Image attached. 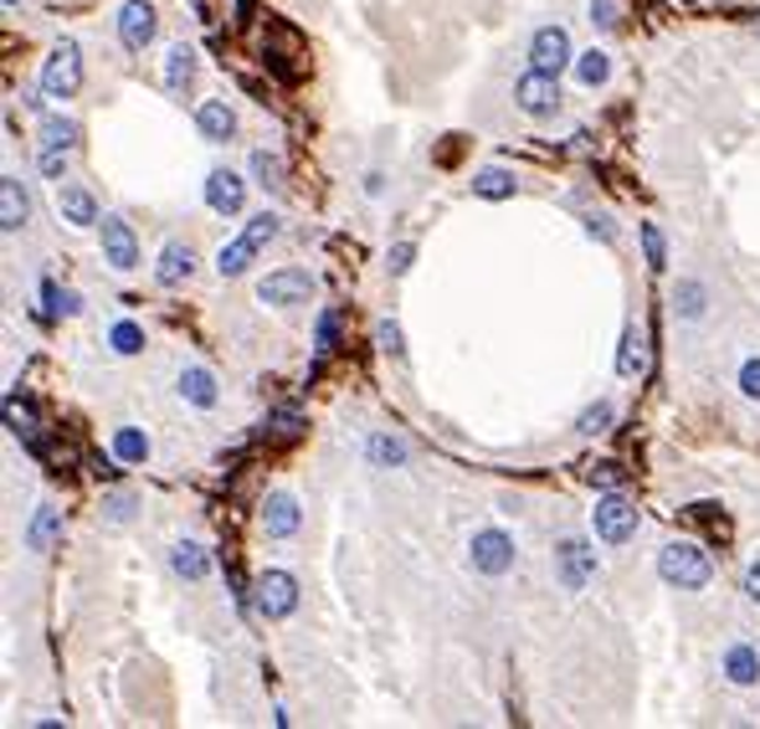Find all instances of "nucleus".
Instances as JSON below:
<instances>
[{"label": "nucleus", "mask_w": 760, "mask_h": 729, "mask_svg": "<svg viewBox=\"0 0 760 729\" xmlns=\"http://www.w3.org/2000/svg\"><path fill=\"white\" fill-rule=\"evenodd\" d=\"M375 340H381V350H386V355H396V360L406 355V344H402V324H396V319H381V329H375Z\"/></svg>", "instance_id": "ea45409f"}, {"label": "nucleus", "mask_w": 760, "mask_h": 729, "mask_svg": "<svg viewBox=\"0 0 760 729\" xmlns=\"http://www.w3.org/2000/svg\"><path fill=\"white\" fill-rule=\"evenodd\" d=\"M6 427H11V437H21V442H36V411H31L26 401H15V396H6Z\"/></svg>", "instance_id": "2f4dec72"}, {"label": "nucleus", "mask_w": 760, "mask_h": 729, "mask_svg": "<svg viewBox=\"0 0 760 729\" xmlns=\"http://www.w3.org/2000/svg\"><path fill=\"white\" fill-rule=\"evenodd\" d=\"M42 298H46V319H77V313H83V298H77L73 288H57L52 278L42 283Z\"/></svg>", "instance_id": "cd10ccee"}, {"label": "nucleus", "mask_w": 760, "mask_h": 729, "mask_svg": "<svg viewBox=\"0 0 760 729\" xmlns=\"http://www.w3.org/2000/svg\"><path fill=\"white\" fill-rule=\"evenodd\" d=\"M611 421H617V406L611 401H597V406H586L581 417H576V432L581 437H601L611 427Z\"/></svg>", "instance_id": "72a5a7b5"}, {"label": "nucleus", "mask_w": 760, "mask_h": 729, "mask_svg": "<svg viewBox=\"0 0 760 729\" xmlns=\"http://www.w3.org/2000/svg\"><path fill=\"white\" fill-rule=\"evenodd\" d=\"M26 222H31V195L21 185V175H0V232L15 237Z\"/></svg>", "instance_id": "dca6fc26"}, {"label": "nucleus", "mask_w": 760, "mask_h": 729, "mask_svg": "<svg viewBox=\"0 0 760 729\" xmlns=\"http://www.w3.org/2000/svg\"><path fill=\"white\" fill-rule=\"evenodd\" d=\"M529 67H539V73H566V67H576V46H570V31L566 26H539L535 36H529Z\"/></svg>", "instance_id": "9b49d317"}, {"label": "nucleus", "mask_w": 760, "mask_h": 729, "mask_svg": "<svg viewBox=\"0 0 760 729\" xmlns=\"http://www.w3.org/2000/svg\"><path fill=\"white\" fill-rule=\"evenodd\" d=\"M740 396H746V401H760V355H750L746 365H740Z\"/></svg>", "instance_id": "a19ab883"}, {"label": "nucleus", "mask_w": 760, "mask_h": 729, "mask_svg": "<svg viewBox=\"0 0 760 729\" xmlns=\"http://www.w3.org/2000/svg\"><path fill=\"white\" fill-rule=\"evenodd\" d=\"M278 232H283L278 211H257L253 222L242 226V237H232L222 253H216V272H222V278H242V272H247L257 257H263V247H272V242H278Z\"/></svg>", "instance_id": "f257e3e1"}, {"label": "nucleus", "mask_w": 760, "mask_h": 729, "mask_svg": "<svg viewBox=\"0 0 760 729\" xmlns=\"http://www.w3.org/2000/svg\"><path fill=\"white\" fill-rule=\"evenodd\" d=\"M253 607L257 617H268V622H283L299 611V581L288 576V570H263L253 581Z\"/></svg>", "instance_id": "0eeeda50"}, {"label": "nucleus", "mask_w": 760, "mask_h": 729, "mask_svg": "<svg viewBox=\"0 0 760 729\" xmlns=\"http://www.w3.org/2000/svg\"><path fill=\"white\" fill-rule=\"evenodd\" d=\"M36 170L62 185V180H67V149H42V154H36Z\"/></svg>", "instance_id": "e433bc0d"}, {"label": "nucleus", "mask_w": 760, "mask_h": 729, "mask_svg": "<svg viewBox=\"0 0 760 729\" xmlns=\"http://www.w3.org/2000/svg\"><path fill=\"white\" fill-rule=\"evenodd\" d=\"M591 21H597L601 31H617V26H622V15H617V0H591Z\"/></svg>", "instance_id": "a18cd8bd"}, {"label": "nucleus", "mask_w": 760, "mask_h": 729, "mask_svg": "<svg viewBox=\"0 0 760 729\" xmlns=\"http://www.w3.org/2000/svg\"><path fill=\"white\" fill-rule=\"evenodd\" d=\"M83 88V46L73 42V36H62L57 46H52V57L42 62V98H73V93Z\"/></svg>", "instance_id": "20e7f679"}, {"label": "nucleus", "mask_w": 760, "mask_h": 729, "mask_svg": "<svg viewBox=\"0 0 760 729\" xmlns=\"http://www.w3.org/2000/svg\"><path fill=\"white\" fill-rule=\"evenodd\" d=\"M195 129H201L206 144H232V135H237V114H232L226 98H206V104L195 108Z\"/></svg>", "instance_id": "f3484780"}, {"label": "nucleus", "mask_w": 760, "mask_h": 729, "mask_svg": "<svg viewBox=\"0 0 760 729\" xmlns=\"http://www.w3.org/2000/svg\"><path fill=\"white\" fill-rule=\"evenodd\" d=\"M597 576H601V560L581 535H566L555 545V581H560V591H586Z\"/></svg>", "instance_id": "39448f33"}, {"label": "nucleus", "mask_w": 760, "mask_h": 729, "mask_svg": "<svg viewBox=\"0 0 760 729\" xmlns=\"http://www.w3.org/2000/svg\"><path fill=\"white\" fill-rule=\"evenodd\" d=\"M108 350H114V355H139V350H144V329H139L135 319H119V324L108 329Z\"/></svg>", "instance_id": "473e14b6"}, {"label": "nucleus", "mask_w": 760, "mask_h": 729, "mask_svg": "<svg viewBox=\"0 0 760 729\" xmlns=\"http://www.w3.org/2000/svg\"><path fill=\"white\" fill-rule=\"evenodd\" d=\"M591 529H597V539L607 550H622L627 539L638 535V508H632V498H627L622 489H607L597 498V508H591Z\"/></svg>", "instance_id": "7ed1b4c3"}, {"label": "nucleus", "mask_w": 760, "mask_h": 729, "mask_svg": "<svg viewBox=\"0 0 760 729\" xmlns=\"http://www.w3.org/2000/svg\"><path fill=\"white\" fill-rule=\"evenodd\" d=\"M98 242H104V262L114 272H135L139 268V237H135V226L124 222V216L108 211L104 222H98Z\"/></svg>", "instance_id": "9d476101"}, {"label": "nucleus", "mask_w": 760, "mask_h": 729, "mask_svg": "<svg viewBox=\"0 0 760 729\" xmlns=\"http://www.w3.org/2000/svg\"><path fill=\"white\" fill-rule=\"evenodd\" d=\"M591 483H597V489H622L627 483L622 462H597V468H591Z\"/></svg>", "instance_id": "79ce46f5"}, {"label": "nucleus", "mask_w": 760, "mask_h": 729, "mask_svg": "<svg viewBox=\"0 0 760 729\" xmlns=\"http://www.w3.org/2000/svg\"><path fill=\"white\" fill-rule=\"evenodd\" d=\"M191 77H195V52L185 42L170 46V52H164V88L185 93V88H191Z\"/></svg>", "instance_id": "a878e982"}, {"label": "nucleus", "mask_w": 760, "mask_h": 729, "mask_svg": "<svg viewBox=\"0 0 760 729\" xmlns=\"http://www.w3.org/2000/svg\"><path fill=\"white\" fill-rule=\"evenodd\" d=\"M365 462L371 468H406L411 462V442L396 432H371L365 437Z\"/></svg>", "instance_id": "b1692460"}, {"label": "nucleus", "mask_w": 760, "mask_h": 729, "mask_svg": "<svg viewBox=\"0 0 760 729\" xmlns=\"http://www.w3.org/2000/svg\"><path fill=\"white\" fill-rule=\"evenodd\" d=\"M334 334H340V313L324 309V313H319V334H313V350H319V355H329V350H334Z\"/></svg>", "instance_id": "4c0bfd02"}, {"label": "nucleus", "mask_w": 760, "mask_h": 729, "mask_svg": "<svg viewBox=\"0 0 760 729\" xmlns=\"http://www.w3.org/2000/svg\"><path fill=\"white\" fill-rule=\"evenodd\" d=\"M313 272L309 268H278L268 272L263 283H257V303H268V309H299L313 298Z\"/></svg>", "instance_id": "1a4fd4ad"}, {"label": "nucleus", "mask_w": 760, "mask_h": 729, "mask_svg": "<svg viewBox=\"0 0 760 729\" xmlns=\"http://www.w3.org/2000/svg\"><path fill=\"white\" fill-rule=\"evenodd\" d=\"M642 329L638 324H627L622 329V344H617V375H638L642 371Z\"/></svg>", "instance_id": "c756f323"}, {"label": "nucleus", "mask_w": 760, "mask_h": 729, "mask_svg": "<svg viewBox=\"0 0 760 729\" xmlns=\"http://www.w3.org/2000/svg\"><path fill=\"white\" fill-rule=\"evenodd\" d=\"M154 31H160V11H154L150 0H124L119 6V42L129 52H144L154 42Z\"/></svg>", "instance_id": "f8f14e48"}, {"label": "nucleus", "mask_w": 760, "mask_h": 729, "mask_svg": "<svg viewBox=\"0 0 760 729\" xmlns=\"http://www.w3.org/2000/svg\"><path fill=\"white\" fill-rule=\"evenodd\" d=\"M514 191H520V180L509 175L504 164H489V170H478V175H473V195H478V201H509Z\"/></svg>", "instance_id": "393cba45"}, {"label": "nucleus", "mask_w": 760, "mask_h": 729, "mask_svg": "<svg viewBox=\"0 0 760 729\" xmlns=\"http://www.w3.org/2000/svg\"><path fill=\"white\" fill-rule=\"evenodd\" d=\"M164 566H170V576L185 581V586L211 581V555H206V545H195V539H175V545L164 550Z\"/></svg>", "instance_id": "ddd939ff"}, {"label": "nucleus", "mask_w": 760, "mask_h": 729, "mask_svg": "<svg viewBox=\"0 0 760 729\" xmlns=\"http://www.w3.org/2000/svg\"><path fill=\"white\" fill-rule=\"evenodd\" d=\"M581 222H586V237H597V242H611V237H617V226H611L607 211H586Z\"/></svg>", "instance_id": "37998d69"}, {"label": "nucleus", "mask_w": 760, "mask_h": 729, "mask_svg": "<svg viewBox=\"0 0 760 729\" xmlns=\"http://www.w3.org/2000/svg\"><path fill=\"white\" fill-rule=\"evenodd\" d=\"M77 139H83L77 119H67V114H46V119H42V139H36V144H42V149H73Z\"/></svg>", "instance_id": "bb28decb"}, {"label": "nucleus", "mask_w": 760, "mask_h": 729, "mask_svg": "<svg viewBox=\"0 0 760 729\" xmlns=\"http://www.w3.org/2000/svg\"><path fill=\"white\" fill-rule=\"evenodd\" d=\"M576 77H581L586 88H601L611 77V57L601 52V46H591V52H576Z\"/></svg>", "instance_id": "c85d7f7f"}, {"label": "nucleus", "mask_w": 760, "mask_h": 729, "mask_svg": "<svg viewBox=\"0 0 760 729\" xmlns=\"http://www.w3.org/2000/svg\"><path fill=\"white\" fill-rule=\"evenodd\" d=\"M195 272V247L191 242H164L160 262H154V283L160 288H180Z\"/></svg>", "instance_id": "6ab92c4d"}, {"label": "nucleus", "mask_w": 760, "mask_h": 729, "mask_svg": "<svg viewBox=\"0 0 760 729\" xmlns=\"http://www.w3.org/2000/svg\"><path fill=\"white\" fill-rule=\"evenodd\" d=\"M0 6H6V11H15V6H21V0H0Z\"/></svg>", "instance_id": "de8ad7c7"}, {"label": "nucleus", "mask_w": 760, "mask_h": 729, "mask_svg": "<svg viewBox=\"0 0 760 729\" xmlns=\"http://www.w3.org/2000/svg\"><path fill=\"white\" fill-rule=\"evenodd\" d=\"M719 673H725L735 688H756L760 684V647H750V642H730Z\"/></svg>", "instance_id": "412c9836"}, {"label": "nucleus", "mask_w": 760, "mask_h": 729, "mask_svg": "<svg viewBox=\"0 0 760 729\" xmlns=\"http://www.w3.org/2000/svg\"><path fill=\"white\" fill-rule=\"evenodd\" d=\"M114 458L119 462H144L150 458V437L139 432V427H119V432H114Z\"/></svg>", "instance_id": "7c9ffc66"}, {"label": "nucleus", "mask_w": 760, "mask_h": 729, "mask_svg": "<svg viewBox=\"0 0 760 729\" xmlns=\"http://www.w3.org/2000/svg\"><path fill=\"white\" fill-rule=\"evenodd\" d=\"M206 206L216 211V216H237L242 206H247V180L237 175V170H211L206 175Z\"/></svg>", "instance_id": "4468645a"}, {"label": "nucleus", "mask_w": 760, "mask_h": 729, "mask_svg": "<svg viewBox=\"0 0 760 729\" xmlns=\"http://www.w3.org/2000/svg\"><path fill=\"white\" fill-rule=\"evenodd\" d=\"M57 211H62L67 226H98L104 222V211H98L88 185H57Z\"/></svg>", "instance_id": "aec40b11"}, {"label": "nucleus", "mask_w": 760, "mask_h": 729, "mask_svg": "<svg viewBox=\"0 0 760 729\" xmlns=\"http://www.w3.org/2000/svg\"><path fill=\"white\" fill-rule=\"evenodd\" d=\"M514 108L529 114V119H555V114H560V77L529 67V73L514 83Z\"/></svg>", "instance_id": "6e6552de"}, {"label": "nucleus", "mask_w": 760, "mask_h": 729, "mask_svg": "<svg viewBox=\"0 0 760 729\" xmlns=\"http://www.w3.org/2000/svg\"><path fill=\"white\" fill-rule=\"evenodd\" d=\"M104 519L108 524H129V519H135V493H108V498H104Z\"/></svg>", "instance_id": "c9c22d12"}, {"label": "nucleus", "mask_w": 760, "mask_h": 729, "mask_svg": "<svg viewBox=\"0 0 760 729\" xmlns=\"http://www.w3.org/2000/svg\"><path fill=\"white\" fill-rule=\"evenodd\" d=\"M642 247H647V268H663V232L653 222H642Z\"/></svg>", "instance_id": "c03bdc74"}, {"label": "nucleus", "mask_w": 760, "mask_h": 729, "mask_svg": "<svg viewBox=\"0 0 760 729\" xmlns=\"http://www.w3.org/2000/svg\"><path fill=\"white\" fill-rule=\"evenodd\" d=\"M411 257H417V242H396V247H390V257H386L390 278H406V272H411Z\"/></svg>", "instance_id": "58836bf2"}, {"label": "nucleus", "mask_w": 760, "mask_h": 729, "mask_svg": "<svg viewBox=\"0 0 760 729\" xmlns=\"http://www.w3.org/2000/svg\"><path fill=\"white\" fill-rule=\"evenodd\" d=\"M180 401H191V406H201V411H211V406L222 401V386H216V375L206 371V365H185L180 371Z\"/></svg>", "instance_id": "5701e85b"}, {"label": "nucleus", "mask_w": 760, "mask_h": 729, "mask_svg": "<svg viewBox=\"0 0 760 729\" xmlns=\"http://www.w3.org/2000/svg\"><path fill=\"white\" fill-rule=\"evenodd\" d=\"M62 508L42 504V508H31V519H26V550L31 555H52L57 550V539H62Z\"/></svg>", "instance_id": "a211bd4d"}, {"label": "nucleus", "mask_w": 760, "mask_h": 729, "mask_svg": "<svg viewBox=\"0 0 760 729\" xmlns=\"http://www.w3.org/2000/svg\"><path fill=\"white\" fill-rule=\"evenodd\" d=\"M514 560H520V550H514V539H509L504 529H478V535L468 539V566H473L478 576H489V581L509 576Z\"/></svg>", "instance_id": "423d86ee"}, {"label": "nucleus", "mask_w": 760, "mask_h": 729, "mask_svg": "<svg viewBox=\"0 0 760 729\" xmlns=\"http://www.w3.org/2000/svg\"><path fill=\"white\" fill-rule=\"evenodd\" d=\"M657 576L673 586V591H704V586L715 581V560L704 545L694 539H668L663 550H657Z\"/></svg>", "instance_id": "f03ea898"}, {"label": "nucleus", "mask_w": 760, "mask_h": 729, "mask_svg": "<svg viewBox=\"0 0 760 729\" xmlns=\"http://www.w3.org/2000/svg\"><path fill=\"white\" fill-rule=\"evenodd\" d=\"M709 313V283L704 278H678L673 283V319L678 324H699Z\"/></svg>", "instance_id": "4be33fe9"}, {"label": "nucleus", "mask_w": 760, "mask_h": 729, "mask_svg": "<svg viewBox=\"0 0 760 729\" xmlns=\"http://www.w3.org/2000/svg\"><path fill=\"white\" fill-rule=\"evenodd\" d=\"M253 175H257V185L283 191V160H278V154H268V149H253Z\"/></svg>", "instance_id": "f704fd0d"}, {"label": "nucleus", "mask_w": 760, "mask_h": 729, "mask_svg": "<svg viewBox=\"0 0 760 729\" xmlns=\"http://www.w3.org/2000/svg\"><path fill=\"white\" fill-rule=\"evenodd\" d=\"M746 596H750V601H756V607H760V560L746 570Z\"/></svg>", "instance_id": "49530a36"}, {"label": "nucleus", "mask_w": 760, "mask_h": 729, "mask_svg": "<svg viewBox=\"0 0 760 729\" xmlns=\"http://www.w3.org/2000/svg\"><path fill=\"white\" fill-rule=\"evenodd\" d=\"M303 524V508L293 493H268V504H263V535L268 539H293Z\"/></svg>", "instance_id": "2eb2a0df"}]
</instances>
